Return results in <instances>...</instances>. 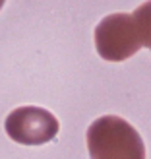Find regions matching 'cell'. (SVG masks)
I'll use <instances>...</instances> for the list:
<instances>
[{
    "label": "cell",
    "mask_w": 151,
    "mask_h": 159,
    "mask_svg": "<svg viewBox=\"0 0 151 159\" xmlns=\"http://www.w3.org/2000/svg\"><path fill=\"white\" fill-rule=\"evenodd\" d=\"M91 159H145V144L140 132L122 116L107 115L87 128Z\"/></svg>",
    "instance_id": "6da1fadb"
},
{
    "label": "cell",
    "mask_w": 151,
    "mask_h": 159,
    "mask_svg": "<svg viewBox=\"0 0 151 159\" xmlns=\"http://www.w3.org/2000/svg\"><path fill=\"white\" fill-rule=\"evenodd\" d=\"M95 47L99 57L109 62H122L134 57L144 47L134 16L118 12L103 18L95 27Z\"/></svg>",
    "instance_id": "7a4b0ae2"
},
{
    "label": "cell",
    "mask_w": 151,
    "mask_h": 159,
    "mask_svg": "<svg viewBox=\"0 0 151 159\" xmlns=\"http://www.w3.org/2000/svg\"><path fill=\"white\" fill-rule=\"evenodd\" d=\"M4 128L21 146H43L56 138L60 124L51 111L41 107H18L6 116Z\"/></svg>",
    "instance_id": "3957f363"
},
{
    "label": "cell",
    "mask_w": 151,
    "mask_h": 159,
    "mask_svg": "<svg viewBox=\"0 0 151 159\" xmlns=\"http://www.w3.org/2000/svg\"><path fill=\"white\" fill-rule=\"evenodd\" d=\"M134 21H136V29L141 39V45L151 49V0L144 2L134 12Z\"/></svg>",
    "instance_id": "277c9868"
},
{
    "label": "cell",
    "mask_w": 151,
    "mask_h": 159,
    "mask_svg": "<svg viewBox=\"0 0 151 159\" xmlns=\"http://www.w3.org/2000/svg\"><path fill=\"white\" fill-rule=\"evenodd\" d=\"M4 2H6V0H0V8H2V6H4Z\"/></svg>",
    "instance_id": "5b68a950"
}]
</instances>
